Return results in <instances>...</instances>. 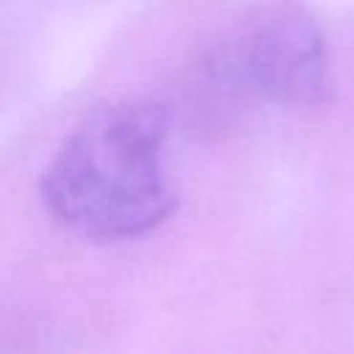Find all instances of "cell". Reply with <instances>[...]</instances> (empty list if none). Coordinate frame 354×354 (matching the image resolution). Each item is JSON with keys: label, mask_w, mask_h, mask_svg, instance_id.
I'll return each instance as SVG.
<instances>
[{"label": "cell", "mask_w": 354, "mask_h": 354, "mask_svg": "<svg viewBox=\"0 0 354 354\" xmlns=\"http://www.w3.org/2000/svg\"><path fill=\"white\" fill-rule=\"evenodd\" d=\"M230 94L313 105L329 88V53L315 14L301 0H257L207 66Z\"/></svg>", "instance_id": "7a4b0ae2"}, {"label": "cell", "mask_w": 354, "mask_h": 354, "mask_svg": "<svg viewBox=\"0 0 354 354\" xmlns=\"http://www.w3.org/2000/svg\"><path fill=\"white\" fill-rule=\"evenodd\" d=\"M166 111L122 100L88 113L41 174L50 216L91 241H130L177 207L166 169Z\"/></svg>", "instance_id": "6da1fadb"}]
</instances>
